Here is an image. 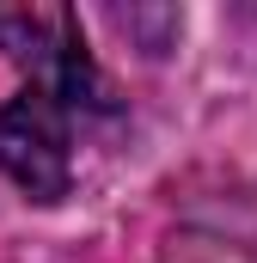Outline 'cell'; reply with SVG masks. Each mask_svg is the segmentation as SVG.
Wrapping results in <instances>:
<instances>
[{
    "label": "cell",
    "mask_w": 257,
    "mask_h": 263,
    "mask_svg": "<svg viewBox=\"0 0 257 263\" xmlns=\"http://www.w3.org/2000/svg\"><path fill=\"white\" fill-rule=\"evenodd\" d=\"M117 104L56 92V86H25L6 110H0V172L37 202L74 196L80 178V141L92 123H111Z\"/></svg>",
    "instance_id": "cell-1"
},
{
    "label": "cell",
    "mask_w": 257,
    "mask_h": 263,
    "mask_svg": "<svg viewBox=\"0 0 257 263\" xmlns=\"http://www.w3.org/2000/svg\"><path fill=\"white\" fill-rule=\"evenodd\" d=\"M0 49L25 67V86H56V92L117 104V86L98 73L80 12L67 6H0Z\"/></svg>",
    "instance_id": "cell-2"
}]
</instances>
